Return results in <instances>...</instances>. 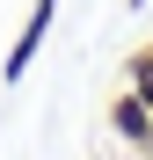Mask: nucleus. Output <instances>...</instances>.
<instances>
[{
	"mask_svg": "<svg viewBox=\"0 0 153 160\" xmlns=\"http://www.w3.org/2000/svg\"><path fill=\"white\" fill-rule=\"evenodd\" d=\"M51 22H59V0H29V22H22V37L8 44V58H0V80H8V88L29 80L37 51H44V37H51Z\"/></svg>",
	"mask_w": 153,
	"mask_h": 160,
	"instance_id": "nucleus-1",
	"label": "nucleus"
},
{
	"mask_svg": "<svg viewBox=\"0 0 153 160\" xmlns=\"http://www.w3.org/2000/svg\"><path fill=\"white\" fill-rule=\"evenodd\" d=\"M146 117H153V102H139L131 88H117V95H110V131H117L124 146H139V138H146Z\"/></svg>",
	"mask_w": 153,
	"mask_h": 160,
	"instance_id": "nucleus-2",
	"label": "nucleus"
},
{
	"mask_svg": "<svg viewBox=\"0 0 153 160\" xmlns=\"http://www.w3.org/2000/svg\"><path fill=\"white\" fill-rule=\"evenodd\" d=\"M124 88H131L139 102H153V44H139V51H131V66H124Z\"/></svg>",
	"mask_w": 153,
	"mask_h": 160,
	"instance_id": "nucleus-3",
	"label": "nucleus"
},
{
	"mask_svg": "<svg viewBox=\"0 0 153 160\" xmlns=\"http://www.w3.org/2000/svg\"><path fill=\"white\" fill-rule=\"evenodd\" d=\"M139 153H146V160H153V117H146V138H139Z\"/></svg>",
	"mask_w": 153,
	"mask_h": 160,
	"instance_id": "nucleus-4",
	"label": "nucleus"
}]
</instances>
